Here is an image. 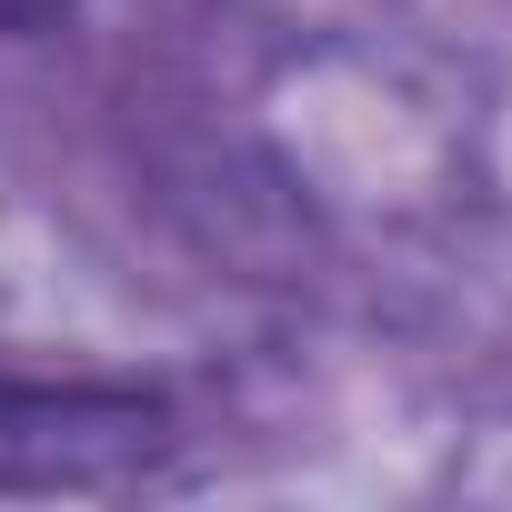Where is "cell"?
I'll return each mask as SVG.
<instances>
[{"label": "cell", "instance_id": "6da1fadb", "mask_svg": "<svg viewBox=\"0 0 512 512\" xmlns=\"http://www.w3.org/2000/svg\"><path fill=\"white\" fill-rule=\"evenodd\" d=\"M191 422L131 372H31L0 362V502H111L171 482Z\"/></svg>", "mask_w": 512, "mask_h": 512}, {"label": "cell", "instance_id": "7a4b0ae2", "mask_svg": "<svg viewBox=\"0 0 512 512\" xmlns=\"http://www.w3.org/2000/svg\"><path fill=\"white\" fill-rule=\"evenodd\" d=\"M71 11L81 0H0V41H51V31H71Z\"/></svg>", "mask_w": 512, "mask_h": 512}]
</instances>
